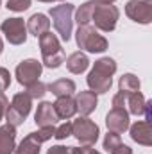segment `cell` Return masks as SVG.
<instances>
[{"label": "cell", "mask_w": 152, "mask_h": 154, "mask_svg": "<svg viewBox=\"0 0 152 154\" xmlns=\"http://www.w3.org/2000/svg\"><path fill=\"white\" fill-rule=\"evenodd\" d=\"M116 72V61L113 57H100L95 61L91 72L86 77V82L93 93H106L113 84V75Z\"/></svg>", "instance_id": "obj_1"}, {"label": "cell", "mask_w": 152, "mask_h": 154, "mask_svg": "<svg viewBox=\"0 0 152 154\" xmlns=\"http://www.w3.org/2000/svg\"><path fill=\"white\" fill-rule=\"evenodd\" d=\"M39 48H41L43 65L47 68H59L66 59L65 50H63L57 36L52 34L50 31H47L45 34L39 36Z\"/></svg>", "instance_id": "obj_2"}, {"label": "cell", "mask_w": 152, "mask_h": 154, "mask_svg": "<svg viewBox=\"0 0 152 154\" xmlns=\"http://www.w3.org/2000/svg\"><path fill=\"white\" fill-rule=\"evenodd\" d=\"M75 41L77 47L81 50L91 52V54H100L108 50V39L104 38L102 34H99V31L95 27L88 25H79L75 32Z\"/></svg>", "instance_id": "obj_3"}, {"label": "cell", "mask_w": 152, "mask_h": 154, "mask_svg": "<svg viewBox=\"0 0 152 154\" xmlns=\"http://www.w3.org/2000/svg\"><path fill=\"white\" fill-rule=\"evenodd\" d=\"M75 7L74 4H61V5H56L50 9V18H52V23H54V29L57 31V34L61 36L63 41H68L72 38V29H74V14Z\"/></svg>", "instance_id": "obj_4"}, {"label": "cell", "mask_w": 152, "mask_h": 154, "mask_svg": "<svg viewBox=\"0 0 152 154\" xmlns=\"http://www.w3.org/2000/svg\"><path fill=\"white\" fill-rule=\"evenodd\" d=\"M31 108H32V99L29 97L27 91H20L13 97L11 104L7 106L5 109V120L9 125L13 127H18L25 122V118L31 113Z\"/></svg>", "instance_id": "obj_5"}, {"label": "cell", "mask_w": 152, "mask_h": 154, "mask_svg": "<svg viewBox=\"0 0 152 154\" xmlns=\"http://www.w3.org/2000/svg\"><path fill=\"white\" fill-rule=\"evenodd\" d=\"M54 131H56V125L39 127L38 131L29 133V134L20 142V145L14 149L13 154H39L41 145H43L45 142H48V140L54 136Z\"/></svg>", "instance_id": "obj_6"}, {"label": "cell", "mask_w": 152, "mask_h": 154, "mask_svg": "<svg viewBox=\"0 0 152 154\" xmlns=\"http://www.w3.org/2000/svg\"><path fill=\"white\" fill-rule=\"evenodd\" d=\"M120 18V11L113 4H95L91 22H95V29L102 32H111L116 27V22Z\"/></svg>", "instance_id": "obj_7"}, {"label": "cell", "mask_w": 152, "mask_h": 154, "mask_svg": "<svg viewBox=\"0 0 152 154\" xmlns=\"http://www.w3.org/2000/svg\"><path fill=\"white\" fill-rule=\"evenodd\" d=\"M99 134H100L99 125L88 116H79L77 120L72 122V136H75L81 145L93 147L99 140Z\"/></svg>", "instance_id": "obj_8"}, {"label": "cell", "mask_w": 152, "mask_h": 154, "mask_svg": "<svg viewBox=\"0 0 152 154\" xmlns=\"http://www.w3.org/2000/svg\"><path fill=\"white\" fill-rule=\"evenodd\" d=\"M0 31L5 34V39L11 45H23L27 39V25L23 18H7L0 23Z\"/></svg>", "instance_id": "obj_9"}, {"label": "cell", "mask_w": 152, "mask_h": 154, "mask_svg": "<svg viewBox=\"0 0 152 154\" xmlns=\"http://www.w3.org/2000/svg\"><path fill=\"white\" fill-rule=\"evenodd\" d=\"M41 72H43V65L39 63L38 59H25V61H22V63L16 66L14 75H16V81H18L22 86L27 88V86H31L32 82L39 81Z\"/></svg>", "instance_id": "obj_10"}, {"label": "cell", "mask_w": 152, "mask_h": 154, "mask_svg": "<svg viewBox=\"0 0 152 154\" xmlns=\"http://www.w3.org/2000/svg\"><path fill=\"white\" fill-rule=\"evenodd\" d=\"M125 14L141 25L152 22V0H129L125 5Z\"/></svg>", "instance_id": "obj_11"}, {"label": "cell", "mask_w": 152, "mask_h": 154, "mask_svg": "<svg viewBox=\"0 0 152 154\" xmlns=\"http://www.w3.org/2000/svg\"><path fill=\"white\" fill-rule=\"evenodd\" d=\"M106 125L108 131L122 134L129 129L131 122H129V113L125 111V108H113L108 115H106Z\"/></svg>", "instance_id": "obj_12"}, {"label": "cell", "mask_w": 152, "mask_h": 154, "mask_svg": "<svg viewBox=\"0 0 152 154\" xmlns=\"http://www.w3.org/2000/svg\"><path fill=\"white\" fill-rule=\"evenodd\" d=\"M125 106H129V111L127 113L136 115V116L145 115V120H150V100H145V97L140 91L127 93Z\"/></svg>", "instance_id": "obj_13"}, {"label": "cell", "mask_w": 152, "mask_h": 154, "mask_svg": "<svg viewBox=\"0 0 152 154\" xmlns=\"http://www.w3.org/2000/svg\"><path fill=\"white\" fill-rule=\"evenodd\" d=\"M129 131H131V138L136 143L145 145V147H150L152 145V129H150V122L149 120L134 122L132 125H129Z\"/></svg>", "instance_id": "obj_14"}, {"label": "cell", "mask_w": 152, "mask_h": 154, "mask_svg": "<svg viewBox=\"0 0 152 154\" xmlns=\"http://www.w3.org/2000/svg\"><path fill=\"white\" fill-rule=\"evenodd\" d=\"M57 115L54 111V106L52 102H39L38 104V109H36V115H34V122L38 124L39 127H50V125H56L57 124Z\"/></svg>", "instance_id": "obj_15"}, {"label": "cell", "mask_w": 152, "mask_h": 154, "mask_svg": "<svg viewBox=\"0 0 152 154\" xmlns=\"http://www.w3.org/2000/svg\"><path fill=\"white\" fill-rule=\"evenodd\" d=\"M99 100H97V93H93L91 90L90 91H79L75 97V108L77 111L81 113L82 116L91 115L97 108Z\"/></svg>", "instance_id": "obj_16"}, {"label": "cell", "mask_w": 152, "mask_h": 154, "mask_svg": "<svg viewBox=\"0 0 152 154\" xmlns=\"http://www.w3.org/2000/svg\"><path fill=\"white\" fill-rule=\"evenodd\" d=\"M16 149V127L5 124L0 127V154H13Z\"/></svg>", "instance_id": "obj_17"}, {"label": "cell", "mask_w": 152, "mask_h": 154, "mask_svg": "<svg viewBox=\"0 0 152 154\" xmlns=\"http://www.w3.org/2000/svg\"><path fill=\"white\" fill-rule=\"evenodd\" d=\"M52 106H54V111L59 120H70L77 113L75 99H72V97H57V100Z\"/></svg>", "instance_id": "obj_18"}, {"label": "cell", "mask_w": 152, "mask_h": 154, "mask_svg": "<svg viewBox=\"0 0 152 154\" xmlns=\"http://www.w3.org/2000/svg\"><path fill=\"white\" fill-rule=\"evenodd\" d=\"M27 32H31L32 36L39 38L41 34H45L48 29H50V20L43 14V13H36L32 14L29 20H27Z\"/></svg>", "instance_id": "obj_19"}, {"label": "cell", "mask_w": 152, "mask_h": 154, "mask_svg": "<svg viewBox=\"0 0 152 154\" xmlns=\"http://www.w3.org/2000/svg\"><path fill=\"white\" fill-rule=\"evenodd\" d=\"M47 91L56 97H72L75 93V82L72 79H57L47 86Z\"/></svg>", "instance_id": "obj_20"}, {"label": "cell", "mask_w": 152, "mask_h": 154, "mask_svg": "<svg viewBox=\"0 0 152 154\" xmlns=\"http://www.w3.org/2000/svg\"><path fill=\"white\" fill-rule=\"evenodd\" d=\"M104 149L109 154H132V149L120 140V134L111 133V131L104 138Z\"/></svg>", "instance_id": "obj_21"}, {"label": "cell", "mask_w": 152, "mask_h": 154, "mask_svg": "<svg viewBox=\"0 0 152 154\" xmlns=\"http://www.w3.org/2000/svg\"><path fill=\"white\" fill-rule=\"evenodd\" d=\"M66 68H68V72H72V74H82V72H86V68L90 66V59H88V56L84 54V52H81V50H77L74 54H70L66 59Z\"/></svg>", "instance_id": "obj_22"}, {"label": "cell", "mask_w": 152, "mask_h": 154, "mask_svg": "<svg viewBox=\"0 0 152 154\" xmlns=\"http://www.w3.org/2000/svg\"><path fill=\"white\" fill-rule=\"evenodd\" d=\"M140 79L134 75V74H123L118 81V88L120 91L123 93H134V91H140Z\"/></svg>", "instance_id": "obj_23"}, {"label": "cell", "mask_w": 152, "mask_h": 154, "mask_svg": "<svg viewBox=\"0 0 152 154\" xmlns=\"http://www.w3.org/2000/svg\"><path fill=\"white\" fill-rule=\"evenodd\" d=\"M93 9H95V2H93V0L84 2V4L75 11V22L79 23V25H88V23L91 22Z\"/></svg>", "instance_id": "obj_24"}, {"label": "cell", "mask_w": 152, "mask_h": 154, "mask_svg": "<svg viewBox=\"0 0 152 154\" xmlns=\"http://www.w3.org/2000/svg\"><path fill=\"white\" fill-rule=\"evenodd\" d=\"M25 91L29 93L31 99H41V97L47 93V84H43L41 81H36V82H32L31 86H27Z\"/></svg>", "instance_id": "obj_25"}, {"label": "cell", "mask_w": 152, "mask_h": 154, "mask_svg": "<svg viewBox=\"0 0 152 154\" xmlns=\"http://www.w3.org/2000/svg\"><path fill=\"white\" fill-rule=\"evenodd\" d=\"M68 136H72V122H70V120H65L59 127H56L54 138H56V140H65V138H68Z\"/></svg>", "instance_id": "obj_26"}, {"label": "cell", "mask_w": 152, "mask_h": 154, "mask_svg": "<svg viewBox=\"0 0 152 154\" xmlns=\"http://www.w3.org/2000/svg\"><path fill=\"white\" fill-rule=\"evenodd\" d=\"M5 7L9 11H16V13H23L31 7V0H7Z\"/></svg>", "instance_id": "obj_27"}, {"label": "cell", "mask_w": 152, "mask_h": 154, "mask_svg": "<svg viewBox=\"0 0 152 154\" xmlns=\"http://www.w3.org/2000/svg\"><path fill=\"white\" fill-rule=\"evenodd\" d=\"M47 154H82V147H65V145H52Z\"/></svg>", "instance_id": "obj_28"}, {"label": "cell", "mask_w": 152, "mask_h": 154, "mask_svg": "<svg viewBox=\"0 0 152 154\" xmlns=\"http://www.w3.org/2000/svg\"><path fill=\"white\" fill-rule=\"evenodd\" d=\"M11 84V74L7 68H2L0 66V93H4Z\"/></svg>", "instance_id": "obj_29"}, {"label": "cell", "mask_w": 152, "mask_h": 154, "mask_svg": "<svg viewBox=\"0 0 152 154\" xmlns=\"http://www.w3.org/2000/svg\"><path fill=\"white\" fill-rule=\"evenodd\" d=\"M125 99H127V93L118 91L113 97V108H125Z\"/></svg>", "instance_id": "obj_30"}, {"label": "cell", "mask_w": 152, "mask_h": 154, "mask_svg": "<svg viewBox=\"0 0 152 154\" xmlns=\"http://www.w3.org/2000/svg\"><path fill=\"white\" fill-rule=\"evenodd\" d=\"M7 106H9V100H7V97H5L4 93H0V120H2V116L5 115V109H7Z\"/></svg>", "instance_id": "obj_31"}, {"label": "cell", "mask_w": 152, "mask_h": 154, "mask_svg": "<svg viewBox=\"0 0 152 154\" xmlns=\"http://www.w3.org/2000/svg\"><path fill=\"white\" fill-rule=\"evenodd\" d=\"M95 4H113L114 0H93Z\"/></svg>", "instance_id": "obj_32"}, {"label": "cell", "mask_w": 152, "mask_h": 154, "mask_svg": "<svg viewBox=\"0 0 152 154\" xmlns=\"http://www.w3.org/2000/svg\"><path fill=\"white\" fill-rule=\"evenodd\" d=\"M38 2H45V4H52V2H57V0H38Z\"/></svg>", "instance_id": "obj_33"}, {"label": "cell", "mask_w": 152, "mask_h": 154, "mask_svg": "<svg viewBox=\"0 0 152 154\" xmlns=\"http://www.w3.org/2000/svg\"><path fill=\"white\" fill-rule=\"evenodd\" d=\"M4 50V41H2V38H0V52Z\"/></svg>", "instance_id": "obj_34"}, {"label": "cell", "mask_w": 152, "mask_h": 154, "mask_svg": "<svg viewBox=\"0 0 152 154\" xmlns=\"http://www.w3.org/2000/svg\"><path fill=\"white\" fill-rule=\"evenodd\" d=\"M0 2H2V0H0Z\"/></svg>", "instance_id": "obj_35"}]
</instances>
